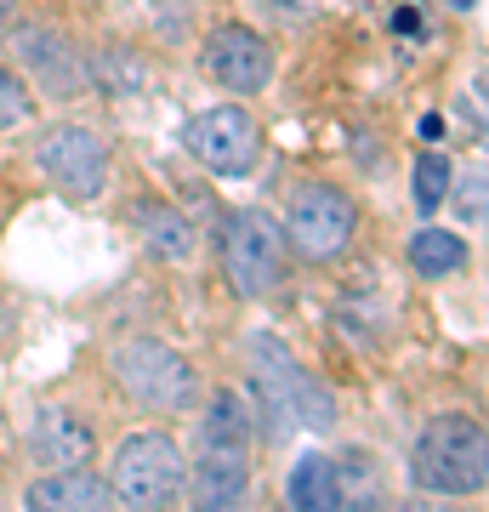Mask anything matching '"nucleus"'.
I'll return each mask as SVG.
<instances>
[{"label": "nucleus", "mask_w": 489, "mask_h": 512, "mask_svg": "<svg viewBox=\"0 0 489 512\" xmlns=\"http://www.w3.org/2000/svg\"><path fill=\"white\" fill-rule=\"evenodd\" d=\"M251 490V410L239 393H211L194 450V512H239Z\"/></svg>", "instance_id": "f257e3e1"}, {"label": "nucleus", "mask_w": 489, "mask_h": 512, "mask_svg": "<svg viewBox=\"0 0 489 512\" xmlns=\"http://www.w3.org/2000/svg\"><path fill=\"white\" fill-rule=\"evenodd\" d=\"M410 478L427 495H478L489 484V439L478 416H433L410 450Z\"/></svg>", "instance_id": "f03ea898"}, {"label": "nucleus", "mask_w": 489, "mask_h": 512, "mask_svg": "<svg viewBox=\"0 0 489 512\" xmlns=\"http://www.w3.org/2000/svg\"><path fill=\"white\" fill-rule=\"evenodd\" d=\"M188 490V461L165 433H131L114 450L109 495L126 512H171Z\"/></svg>", "instance_id": "7ed1b4c3"}, {"label": "nucleus", "mask_w": 489, "mask_h": 512, "mask_svg": "<svg viewBox=\"0 0 489 512\" xmlns=\"http://www.w3.org/2000/svg\"><path fill=\"white\" fill-rule=\"evenodd\" d=\"M285 228L268 217V211H234L228 217V228H222V268H228V285H234L239 296H251V302H262V296H279L285 291Z\"/></svg>", "instance_id": "20e7f679"}, {"label": "nucleus", "mask_w": 489, "mask_h": 512, "mask_svg": "<svg viewBox=\"0 0 489 512\" xmlns=\"http://www.w3.org/2000/svg\"><path fill=\"white\" fill-rule=\"evenodd\" d=\"M353 228H359V205L342 188L302 183L285 211V251H296L302 262H336L353 245Z\"/></svg>", "instance_id": "39448f33"}, {"label": "nucleus", "mask_w": 489, "mask_h": 512, "mask_svg": "<svg viewBox=\"0 0 489 512\" xmlns=\"http://www.w3.org/2000/svg\"><path fill=\"white\" fill-rule=\"evenodd\" d=\"M114 382L126 387L131 404H143V410H188L194 404V365L171 353L165 342H126V348L114 353Z\"/></svg>", "instance_id": "423d86ee"}, {"label": "nucleus", "mask_w": 489, "mask_h": 512, "mask_svg": "<svg viewBox=\"0 0 489 512\" xmlns=\"http://www.w3.org/2000/svg\"><path fill=\"white\" fill-rule=\"evenodd\" d=\"M251 370H256V387L290 410V421H302V427H313V433H325L330 421H336V399L319 387L313 370L296 365V353H290L279 336H268V330L251 336Z\"/></svg>", "instance_id": "0eeeda50"}, {"label": "nucleus", "mask_w": 489, "mask_h": 512, "mask_svg": "<svg viewBox=\"0 0 489 512\" xmlns=\"http://www.w3.org/2000/svg\"><path fill=\"white\" fill-rule=\"evenodd\" d=\"M182 143L188 154L211 171V177H251L256 171V154H262V131H256L251 109H239V103H222V109H205L188 120L182 131Z\"/></svg>", "instance_id": "6e6552de"}, {"label": "nucleus", "mask_w": 489, "mask_h": 512, "mask_svg": "<svg viewBox=\"0 0 489 512\" xmlns=\"http://www.w3.org/2000/svg\"><path fill=\"white\" fill-rule=\"evenodd\" d=\"M35 160L69 200H97L109 183V143L86 126H52L40 137Z\"/></svg>", "instance_id": "1a4fd4ad"}, {"label": "nucleus", "mask_w": 489, "mask_h": 512, "mask_svg": "<svg viewBox=\"0 0 489 512\" xmlns=\"http://www.w3.org/2000/svg\"><path fill=\"white\" fill-rule=\"evenodd\" d=\"M200 63L222 92H234V97H256L273 80V46L256 35L251 23H222V29H211L200 46Z\"/></svg>", "instance_id": "9d476101"}, {"label": "nucleus", "mask_w": 489, "mask_h": 512, "mask_svg": "<svg viewBox=\"0 0 489 512\" xmlns=\"http://www.w3.org/2000/svg\"><path fill=\"white\" fill-rule=\"evenodd\" d=\"M12 52H18V63L35 74L52 97H74L86 86V63H80V52H74L57 29H18V35H12Z\"/></svg>", "instance_id": "9b49d317"}, {"label": "nucleus", "mask_w": 489, "mask_h": 512, "mask_svg": "<svg viewBox=\"0 0 489 512\" xmlns=\"http://www.w3.org/2000/svg\"><path fill=\"white\" fill-rule=\"evenodd\" d=\"M23 507L29 512H103L109 507V484L97 473H80V467H57V473L29 484Z\"/></svg>", "instance_id": "f8f14e48"}, {"label": "nucleus", "mask_w": 489, "mask_h": 512, "mask_svg": "<svg viewBox=\"0 0 489 512\" xmlns=\"http://www.w3.org/2000/svg\"><path fill=\"white\" fill-rule=\"evenodd\" d=\"M29 450H35L40 467H86L91 456V427L69 410H40L35 427H29Z\"/></svg>", "instance_id": "ddd939ff"}, {"label": "nucleus", "mask_w": 489, "mask_h": 512, "mask_svg": "<svg viewBox=\"0 0 489 512\" xmlns=\"http://www.w3.org/2000/svg\"><path fill=\"white\" fill-rule=\"evenodd\" d=\"M290 512H347L342 501V467L330 456H319V450H308V456L290 467Z\"/></svg>", "instance_id": "4468645a"}, {"label": "nucleus", "mask_w": 489, "mask_h": 512, "mask_svg": "<svg viewBox=\"0 0 489 512\" xmlns=\"http://www.w3.org/2000/svg\"><path fill=\"white\" fill-rule=\"evenodd\" d=\"M137 228H143L148 239V251L160 256V262H188L194 256V222L182 217L177 205H165V200H137Z\"/></svg>", "instance_id": "2eb2a0df"}, {"label": "nucleus", "mask_w": 489, "mask_h": 512, "mask_svg": "<svg viewBox=\"0 0 489 512\" xmlns=\"http://www.w3.org/2000/svg\"><path fill=\"white\" fill-rule=\"evenodd\" d=\"M461 262H467L461 234H450V228H416V239H410V268H416L421 279H444V274H455Z\"/></svg>", "instance_id": "dca6fc26"}, {"label": "nucleus", "mask_w": 489, "mask_h": 512, "mask_svg": "<svg viewBox=\"0 0 489 512\" xmlns=\"http://www.w3.org/2000/svg\"><path fill=\"white\" fill-rule=\"evenodd\" d=\"M410 194H416V211L421 217H433L438 205L450 200V160L438 154V148H427L416 160V177H410Z\"/></svg>", "instance_id": "f3484780"}, {"label": "nucleus", "mask_w": 489, "mask_h": 512, "mask_svg": "<svg viewBox=\"0 0 489 512\" xmlns=\"http://www.w3.org/2000/svg\"><path fill=\"white\" fill-rule=\"evenodd\" d=\"M91 80H97V86H109V92H137L148 74H143V63H137L126 46H109V52L91 57Z\"/></svg>", "instance_id": "a211bd4d"}, {"label": "nucleus", "mask_w": 489, "mask_h": 512, "mask_svg": "<svg viewBox=\"0 0 489 512\" xmlns=\"http://www.w3.org/2000/svg\"><path fill=\"white\" fill-rule=\"evenodd\" d=\"M29 114H35V92H29V80H23L18 69H6V63H0V131L23 126Z\"/></svg>", "instance_id": "6ab92c4d"}, {"label": "nucleus", "mask_w": 489, "mask_h": 512, "mask_svg": "<svg viewBox=\"0 0 489 512\" xmlns=\"http://www.w3.org/2000/svg\"><path fill=\"white\" fill-rule=\"evenodd\" d=\"M455 211H461V222H484V171H472L467 183L455 188Z\"/></svg>", "instance_id": "aec40b11"}, {"label": "nucleus", "mask_w": 489, "mask_h": 512, "mask_svg": "<svg viewBox=\"0 0 489 512\" xmlns=\"http://www.w3.org/2000/svg\"><path fill=\"white\" fill-rule=\"evenodd\" d=\"M393 512H461V507H455L450 495H427V490H416L410 501H399Z\"/></svg>", "instance_id": "412c9836"}, {"label": "nucleus", "mask_w": 489, "mask_h": 512, "mask_svg": "<svg viewBox=\"0 0 489 512\" xmlns=\"http://www.w3.org/2000/svg\"><path fill=\"white\" fill-rule=\"evenodd\" d=\"M444 6H455V12H472V6H478V0H444Z\"/></svg>", "instance_id": "4be33fe9"}, {"label": "nucleus", "mask_w": 489, "mask_h": 512, "mask_svg": "<svg viewBox=\"0 0 489 512\" xmlns=\"http://www.w3.org/2000/svg\"><path fill=\"white\" fill-rule=\"evenodd\" d=\"M6 12H12V0H0V23H6Z\"/></svg>", "instance_id": "5701e85b"}]
</instances>
